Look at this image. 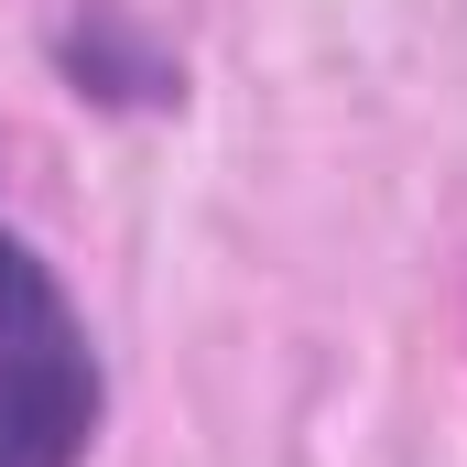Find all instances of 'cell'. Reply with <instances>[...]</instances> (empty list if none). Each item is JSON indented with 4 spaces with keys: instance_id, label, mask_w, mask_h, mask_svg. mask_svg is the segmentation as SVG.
I'll return each instance as SVG.
<instances>
[{
    "instance_id": "obj_1",
    "label": "cell",
    "mask_w": 467,
    "mask_h": 467,
    "mask_svg": "<svg viewBox=\"0 0 467 467\" xmlns=\"http://www.w3.org/2000/svg\"><path fill=\"white\" fill-rule=\"evenodd\" d=\"M109 424V369L55 283V261L0 218V467H88Z\"/></svg>"
}]
</instances>
